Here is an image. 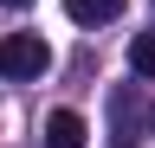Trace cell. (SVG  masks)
<instances>
[{
  "label": "cell",
  "mask_w": 155,
  "mask_h": 148,
  "mask_svg": "<svg viewBox=\"0 0 155 148\" xmlns=\"http://www.w3.org/2000/svg\"><path fill=\"white\" fill-rule=\"evenodd\" d=\"M52 65V52H45V39H39V32H7V39H0V77H39V71Z\"/></svg>",
  "instance_id": "1"
},
{
  "label": "cell",
  "mask_w": 155,
  "mask_h": 148,
  "mask_svg": "<svg viewBox=\"0 0 155 148\" xmlns=\"http://www.w3.org/2000/svg\"><path fill=\"white\" fill-rule=\"evenodd\" d=\"M39 148H84V116H78V109H52Z\"/></svg>",
  "instance_id": "2"
},
{
  "label": "cell",
  "mask_w": 155,
  "mask_h": 148,
  "mask_svg": "<svg viewBox=\"0 0 155 148\" xmlns=\"http://www.w3.org/2000/svg\"><path fill=\"white\" fill-rule=\"evenodd\" d=\"M65 13H71L78 26H104V20L123 13V0H65Z\"/></svg>",
  "instance_id": "3"
},
{
  "label": "cell",
  "mask_w": 155,
  "mask_h": 148,
  "mask_svg": "<svg viewBox=\"0 0 155 148\" xmlns=\"http://www.w3.org/2000/svg\"><path fill=\"white\" fill-rule=\"evenodd\" d=\"M129 71L136 77H155V32H136L129 39Z\"/></svg>",
  "instance_id": "4"
},
{
  "label": "cell",
  "mask_w": 155,
  "mask_h": 148,
  "mask_svg": "<svg viewBox=\"0 0 155 148\" xmlns=\"http://www.w3.org/2000/svg\"><path fill=\"white\" fill-rule=\"evenodd\" d=\"M0 7H32V0H0Z\"/></svg>",
  "instance_id": "5"
},
{
  "label": "cell",
  "mask_w": 155,
  "mask_h": 148,
  "mask_svg": "<svg viewBox=\"0 0 155 148\" xmlns=\"http://www.w3.org/2000/svg\"><path fill=\"white\" fill-rule=\"evenodd\" d=\"M149 129H155V109H149Z\"/></svg>",
  "instance_id": "6"
}]
</instances>
